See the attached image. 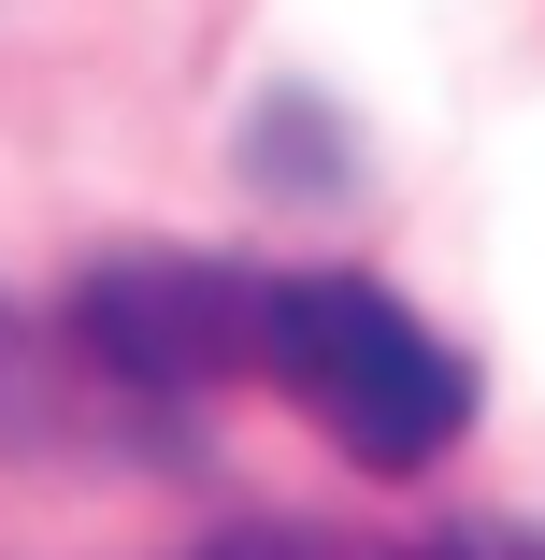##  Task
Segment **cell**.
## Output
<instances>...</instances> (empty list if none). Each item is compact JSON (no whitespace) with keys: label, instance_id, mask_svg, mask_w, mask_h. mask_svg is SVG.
<instances>
[{"label":"cell","instance_id":"1","mask_svg":"<svg viewBox=\"0 0 545 560\" xmlns=\"http://www.w3.org/2000/svg\"><path fill=\"white\" fill-rule=\"evenodd\" d=\"M259 374L331 431L359 475H430V460L474 431V360H460L416 302H388L374 273H273Z\"/></svg>","mask_w":545,"mask_h":560},{"label":"cell","instance_id":"2","mask_svg":"<svg viewBox=\"0 0 545 560\" xmlns=\"http://www.w3.org/2000/svg\"><path fill=\"white\" fill-rule=\"evenodd\" d=\"M58 316H72V330H86V346L116 360L130 388L201 402V388L259 374L273 273H245V259H187V245H116V259H86V273L58 288Z\"/></svg>","mask_w":545,"mask_h":560},{"label":"cell","instance_id":"3","mask_svg":"<svg viewBox=\"0 0 545 560\" xmlns=\"http://www.w3.org/2000/svg\"><path fill=\"white\" fill-rule=\"evenodd\" d=\"M0 445L44 460V475H158L173 402L130 388L58 302H0Z\"/></svg>","mask_w":545,"mask_h":560},{"label":"cell","instance_id":"4","mask_svg":"<svg viewBox=\"0 0 545 560\" xmlns=\"http://www.w3.org/2000/svg\"><path fill=\"white\" fill-rule=\"evenodd\" d=\"M201 560H416V546H345V532H301V517H245V532H215Z\"/></svg>","mask_w":545,"mask_h":560},{"label":"cell","instance_id":"5","mask_svg":"<svg viewBox=\"0 0 545 560\" xmlns=\"http://www.w3.org/2000/svg\"><path fill=\"white\" fill-rule=\"evenodd\" d=\"M416 560H545V532H517V517H460V532H430Z\"/></svg>","mask_w":545,"mask_h":560}]
</instances>
